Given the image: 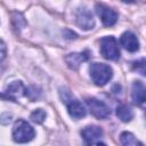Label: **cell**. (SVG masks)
I'll list each match as a JSON object with an SVG mask.
<instances>
[{
    "mask_svg": "<svg viewBox=\"0 0 146 146\" xmlns=\"http://www.w3.org/2000/svg\"><path fill=\"white\" fill-rule=\"evenodd\" d=\"M90 78L97 86H105L113 76V70L104 63H92L89 66Z\"/></svg>",
    "mask_w": 146,
    "mask_h": 146,
    "instance_id": "cell-1",
    "label": "cell"
},
{
    "mask_svg": "<svg viewBox=\"0 0 146 146\" xmlns=\"http://www.w3.org/2000/svg\"><path fill=\"white\" fill-rule=\"evenodd\" d=\"M34 135H35L34 129L26 121L18 120L15 122L13 127V139L16 143H19V144L27 143L33 139Z\"/></svg>",
    "mask_w": 146,
    "mask_h": 146,
    "instance_id": "cell-2",
    "label": "cell"
},
{
    "mask_svg": "<svg viewBox=\"0 0 146 146\" xmlns=\"http://www.w3.org/2000/svg\"><path fill=\"white\" fill-rule=\"evenodd\" d=\"M100 54L110 60H115L120 57L119 43L114 36H104L100 40Z\"/></svg>",
    "mask_w": 146,
    "mask_h": 146,
    "instance_id": "cell-3",
    "label": "cell"
},
{
    "mask_svg": "<svg viewBox=\"0 0 146 146\" xmlns=\"http://www.w3.org/2000/svg\"><path fill=\"white\" fill-rule=\"evenodd\" d=\"M66 92V96H64V97H62L63 98V102L66 104V107H67V112H68V114L73 117V119H81V117H83V116H86V108H84V106L82 105V103L81 102H79L78 99H75V98H73L67 91H65Z\"/></svg>",
    "mask_w": 146,
    "mask_h": 146,
    "instance_id": "cell-4",
    "label": "cell"
},
{
    "mask_svg": "<svg viewBox=\"0 0 146 146\" xmlns=\"http://www.w3.org/2000/svg\"><path fill=\"white\" fill-rule=\"evenodd\" d=\"M86 103H87L91 114L98 119H106L111 113L110 107L104 102H102L97 98H87Z\"/></svg>",
    "mask_w": 146,
    "mask_h": 146,
    "instance_id": "cell-5",
    "label": "cell"
},
{
    "mask_svg": "<svg viewBox=\"0 0 146 146\" xmlns=\"http://www.w3.org/2000/svg\"><path fill=\"white\" fill-rule=\"evenodd\" d=\"M81 136L86 146H92L99 143L103 136V130L97 125H88L84 129H82Z\"/></svg>",
    "mask_w": 146,
    "mask_h": 146,
    "instance_id": "cell-6",
    "label": "cell"
},
{
    "mask_svg": "<svg viewBox=\"0 0 146 146\" xmlns=\"http://www.w3.org/2000/svg\"><path fill=\"white\" fill-rule=\"evenodd\" d=\"M96 11L98 16L100 17L103 24L105 26H112L116 23L117 21V14L115 10H113L110 7H106L105 5H96Z\"/></svg>",
    "mask_w": 146,
    "mask_h": 146,
    "instance_id": "cell-7",
    "label": "cell"
},
{
    "mask_svg": "<svg viewBox=\"0 0 146 146\" xmlns=\"http://www.w3.org/2000/svg\"><path fill=\"white\" fill-rule=\"evenodd\" d=\"M76 23L83 30H90L95 25L92 14L87 8H80L76 13Z\"/></svg>",
    "mask_w": 146,
    "mask_h": 146,
    "instance_id": "cell-8",
    "label": "cell"
},
{
    "mask_svg": "<svg viewBox=\"0 0 146 146\" xmlns=\"http://www.w3.org/2000/svg\"><path fill=\"white\" fill-rule=\"evenodd\" d=\"M120 43H121V46H122L125 50H128V51H130V52H135V51H137V50L139 49V41H138V38L136 36L135 33H132V32H130V31H127V32H124V33L121 35V38H120Z\"/></svg>",
    "mask_w": 146,
    "mask_h": 146,
    "instance_id": "cell-9",
    "label": "cell"
},
{
    "mask_svg": "<svg viewBox=\"0 0 146 146\" xmlns=\"http://www.w3.org/2000/svg\"><path fill=\"white\" fill-rule=\"evenodd\" d=\"M131 98L133 103L141 105L146 102V86L141 81H135L131 88Z\"/></svg>",
    "mask_w": 146,
    "mask_h": 146,
    "instance_id": "cell-10",
    "label": "cell"
},
{
    "mask_svg": "<svg viewBox=\"0 0 146 146\" xmlns=\"http://www.w3.org/2000/svg\"><path fill=\"white\" fill-rule=\"evenodd\" d=\"M23 91H24V86H23V83H22L21 81H14L13 83H10V84L7 87V89L3 91V95H2V96L8 95V98L15 100L18 96H21V95L23 94Z\"/></svg>",
    "mask_w": 146,
    "mask_h": 146,
    "instance_id": "cell-11",
    "label": "cell"
},
{
    "mask_svg": "<svg viewBox=\"0 0 146 146\" xmlns=\"http://www.w3.org/2000/svg\"><path fill=\"white\" fill-rule=\"evenodd\" d=\"M88 52H79V54H70L67 57H66V62L67 64L73 67V68H76L82 62L87 60L88 59Z\"/></svg>",
    "mask_w": 146,
    "mask_h": 146,
    "instance_id": "cell-12",
    "label": "cell"
},
{
    "mask_svg": "<svg viewBox=\"0 0 146 146\" xmlns=\"http://www.w3.org/2000/svg\"><path fill=\"white\" fill-rule=\"evenodd\" d=\"M116 115L122 122H129L133 117V112L127 105H119L116 107Z\"/></svg>",
    "mask_w": 146,
    "mask_h": 146,
    "instance_id": "cell-13",
    "label": "cell"
},
{
    "mask_svg": "<svg viewBox=\"0 0 146 146\" xmlns=\"http://www.w3.org/2000/svg\"><path fill=\"white\" fill-rule=\"evenodd\" d=\"M120 139H121L122 146H144L131 132H128V131L122 132L120 136Z\"/></svg>",
    "mask_w": 146,
    "mask_h": 146,
    "instance_id": "cell-14",
    "label": "cell"
},
{
    "mask_svg": "<svg viewBox=\"0 0 146 146\" xmlns=\"http://www.w3.org/2000/svg\"><path fill=\"white\" fill-rule=\"evenodd\" d=\"M132 70L137 73L146 76V58H140L132 63Z\"/></svg>",
    "mask_w": 146,
    "mask_h": 146,
    "instance_id": "cell-15",
    "label": "cell"
},
{
    "mask_svg": "<svg viewBox=\"0 0 146 146\" xmlns=\"http://www.w3.org/2000/svg\"><path fill=\"white\" fill-rule=\"evenodd\" d=\"M31 119L36 123H42L43 120L46 119V112L41 108H38L31 114Z\"/></svg>",
    "mask_w": 146,
    "mask_h": 146,
    "instance_id": "cell-16",
    "label": "cell"
},
{
    "mask_svg": "<svg viewBox=\"0 0 146 146\" xmlns=\"http://www.w3.org/2000/svg\"><path fill=\"white\" fill-rule=\"evenodd\" d=\"M1 50H2V52H1V60H2L5 58V56H6V48H5L3 41H1Z\"/></svg>",
    "mask_w": 146,
    "mask_h": 146,
    "instance_id": "cell-17",
    "label": "cell"
},
{
    "mask_svg": "<svg viewBox=\"0 0 146 146\" xmlns=\"http://www.w3.org/2000/svg\"><path fill=\"white\" fill-rule=\"evenodd\" d=\"M97 146H106V145H105V144H103V143H98V144H97Z\"/></svg>",
    "mask_w": 146,
    "mask_h": 146,
    "instance_id": "cell-18",
    "label": "cell"
}]
</instances>
